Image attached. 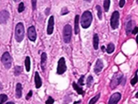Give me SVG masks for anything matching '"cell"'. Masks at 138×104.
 Returning a JSON list of instances; mask_svg holds the SVG:
<instances>
[{
  "label": "cell",
  "mask_w": 138,
  "mask_h": 104,
  "mask_svg": "<svg viewBox=\"0 0 138 104\" xmlns=\"http://www.w3.org/2000/svg\"><path fill=\"white\" fill-rule=\"evenodd\" d=\"M93 20V15L90 11H85L81 17V25L84 28H88L91 26Z\"/></svg>",
  "instance_id": "1"
},
{
  "label": "cell",
  "mask_w": 138,
  "mask_h": 104,
  "mask_svg": "<svg viewBox=\"0 0 138 104\" xmlns=\"http://www.w3.org/2000/svg\"><path fill=\"white\" fill-rule=\"evenodd\" d=\"M24 26L22 23L19 22L17 24L16 27H15V39L16 40L20 43L23 40L24 38Z\"/></svg>",
  "instance_id": "2"
},
{
  "label": "cell",
  "mask_w": 138,
  "mask_h": 104,
  "mask_svg": "<svg viewBox=\"0 0 138 104\" xmlns=\"http://www.w3.org/2000/svg\"><path fill=\"white\" fill-rule=\"evenodd\" d=\"M72 35V28L71 25L67 24L64 26L63 31V38L64 43H69L71 41Z\"/></svg>",
  "instance_id": "3"
},
{
  "label": "cell",
  "mask_w": 138,
  "mask_h": 104,
  "mask_svg": "<svg viewBox=\"0 0 138 104\" xmlns=\"http://www.w3.org/2000/svg\"><path fill=\"white\" fill-rule=\"evenodd\" d=\"M1 62L6 69H10L12 65V58L8 52H5L1 57Z\"/></svg>",
  "instance_id": "4"
},
{
  "label": "cell",
  "mask_w": 138,
  "mask_h": 104,
  "mask_svg": "<svg viewBox=\"0 0 138 104\" xmlns=\"http://www.w3.org/2000/svg\"><path fill=\"white\" fill-rule=\"evenodd\" d=\"M123 79V74H120V73H118V74H115L112 80H111V82H110V87L111 89H115L117 85L120 84L122 80Z\"/></svg>",
  "instance_id": "5"
},
{
  "label": "cell",
  "mask_w": 138,
  "mask_h": 104,
  "mask_svg": "<svg viewBox=\"0 0 138 104\" xmlns=\"http://www.w3.org/2000/svg\"><path fill=\"white\" fill-rule=\"evenodd\" d=\"M119 13L118 11H115L112 14L110 19V25L113 29H116L119 26Z\"/></svg>",
  "instance_id": "6"
},
{
  "label": "cell",
  "mask_w": 138,
  "mask_h": 104,
  "mask_svg": "<svg viewBox=\"0 0 138 104\" xmlns=\"http://www.w3.org/2000/svg\"><path fill=\"white\" fill-rule=\"evenodd\" d=\"M66 71V65L65 59H64V58H61L58 61L57 69V74L61 75Z\"/></svg>",
  "instance_id": "7"
},
{
  "label": "cell",
  "mask_w": 138,
  "mask_h": 104,
  "mask_svg": "<svg viewBox=\"0 0 138 104\" xmlns=\"http://www.w3.org/2000/svg\"><path fill=\"white\" fill-rule=\"evenodd\" d=\"M28 36L30 41L35 42L37 38V33L34 26H30L28 29Z\"/></svg>",
  "instance_id": "8"
},
{
  "label": "cell",
  "mask_w": 138,
  "mask_h": 104,
  "mask_svg": "<svg viewBox=\"0 0 138 104\" xmlns=\"http://www.w3.org/2000/svg\"><path fill=\"white\" fill-rule=\"evenodd\" d=\"M121 99V94L119 92L114 93L110 98L108 104H117Z\"/></svg>",
  "instance_id": "9"
},
{
  "label": "cell",
  "mask_w": 138,
  "mask_h": 104,
  "mask_svg": "<svg viewBox=\"0 0 138 104\" xmlns=\"http://www.w3.org/2000/svg\"><path fill=\"white\" fill-rule=\"evenodd\" d=\"M9 13L7 10H2L0 12V23L6 24L9 18Z\"/></svg>",
  "instance_id": "10"
},
{
  "label": "cell",
  "mask_w": 138,
  "mask_h": 104,
  "mask_svg": "<svg viewBox=\"0 0 138 104\" xmlns=\"http://www.w3.org/2000/svg\"><path fill=\"white\" fill-rule=\"evenodd\" d=\"M53 28H54V17L51 16L48 19V23L47 26V34L48 35H51L53 32Z\"/></svg>",
  "instance_id": "11"
},
{
  "label": "cell",
  "mask_w": 138,
  "mask_h": 104,
  "mask_svg": "<svg viewBox=\"0 0 138 104\" xmlns=\"http://www.w3.org/2000/svg\"><path fill=\"white\" fill-rule=\"evenodd\" d=\"M103 67H104L103 62L102 61V60H100V59H97V61H96L95 67H94V71L96 74H98V73H100V71H102Z\"/></svg>",
  "instance_id": "12"
},
{
  "label": "cell",
  "mask_w": 138,
  "mask_h": 104,
  "mask_svg": "<svg viewBox=\"0 0 138 104\" xmlns=\"http://www.w3.org/2000/svg\"><path fill=\"white\" fill-rule=\"evenodd\" d=\"M35 87L36 88H39L42 85V81L39 76L38 72H35Z\"/></svg>",
  "instance_id": "13"
},
{
  "label": "cell",
  "mask_w": 138,
  "mask_h": 104,
  "mask_svg": "<svg viewBox=\"0 0 138 104\" xmlns=\"http://www.w3.org/2000/svg\"><path fill=\"white\" fill-rule=\"evenodd\" d=\"M15 95L17 99H20L22 96V85L21 83H17L16 85Z\"/></svg>",
  "instance_id": "14"
},
{
  "label": "cell",
  "mask_w": 138,
  "mask_h": 104,
  "mask_svg": "<svg viewBox=\"0 0 138 104\" xmlns=\"http://www.w3.org/2000/svg\"><path fill=\"white\" fill-rule=\"evenodd\" d=\"M46 60H47V55L46 53H42V56H41V67H42V69L44 70V68L46 64Z\"/></svg>",
  "instance_id": "15"
},
{
  "label": "cell",
  "mask_w": 138,
  "mask_h": 104,
  "mask_svg": "<svg viewBox=\"0 0 138 104\" xmlns=\"http://www.w3.org/2000/svg\"><path fill=\"white\" fill-rule=\"evenodd\" d=\"M79 20H80V16L76 15L75 18V33L78 34L80 32V27H79Z\"/></svg>",
  "instance_id": "16"
},
{
  "label": "cell",
  "mask_w": 138,
  "mask_h": 104,
  "mask_svg": "<svg viewBox=\"0 0 138 104\" xmlns=\"http://www.w3.org/2000/svg\"><path fill=\"white\" fill-rule=\"evenodd\" d=\"M73 87L74 90H76L77 94H79V95H84V90H83V89H82L81 87H80L78 85V84H77L75 82H73Z\"/></svg>",
  "instance_id": "17"
},
{
  "label": "cell",
  "mask_w": 138,
  "mask_h": 104,
  "mask_svg": "<svg viewBox=\"0 0 138 104\" xmlns=\"http://www.w3.org/2000/svg\"><path fill=\"white\" fill-rule=\"evenodd\" d=\"M98 45H99V37L98 35L95 33L93 35V47L95 50L98 49Z\"/></svg>",
  "instance_id": "18"
},
{
  "label": "cell",
  "mask_w": 138,
  "mask_h": 104,
  "mask_svg": "<svg viewBox=\"0 0 138 104\" xmlns=\"http://www.w3.org/2000/svg\"><path fill=\"white\" fill-rule=\"evenodd\" d=\"M133 22L132 21H129V22L127 23V25H126V33L127 35H129L131 32L133 31Z\"/></svg>",
  "instance_id": "19"
},
{
  "label": "cell",
  "mask_w": 138,
  "mask_h": 104,
  "mask_svg": "<svg viewBox=\"0 0 138 104\" xmlns=\"http://www.w3.org/2000/svg\"><path fill=\"white\" fill-rule=\"evenodd\" d=\"M25 66H26V69L27 71H30V57L27 56L25 60Z\"/></svg>",
  "instance_id": "20"
},
{
  "label": "cell",
  "mask_w": 138,
  "mask_h": 104,
  "mask_svg": "<svg viewBox=\"0 0 138 104\" xmlns=\"http://www.w3.org/2000/svg\"><path fill=\"white\" fill-rule=\"evenodd\" d=\"M115 50V45L113 43H110L108 45L107 49H106V52L108 53H112L113 52H114Z\"/></svg>",
  "instance_id": "21"
},
{
  "label": "cell",
  "mask_w": 138,
  "mask_h": 104,
  "mask_svg": "<svg viewBox=\"0 0 138 104\" xmlns=\"http://www.w3.org/2000/svg\"><path fill=\"white\" fill-rule=\"evenodd\" d=\"M22 71V67H20V66L15 67V70H14L15 76H19V74H21Z\"/></svg>",
  "instance_id": "22"
},
{
  "label": "cell",
  "mask_w": 138,
  "mask_h": 104,
  "mask_svg": "<svg viewBox=\"0 0 138 104\" xmlns=\"http://www.w3.org/2000/svg\"><path fill=\"white\" fill-rule=\"evenodd\" d=\"M100 94H98V95H97L95 96H94L93 98H92L91 100H90V101H89V104H95L98 99H100Z\"/></svg>",
  "instance_id": "23"
},
{
  "label": "cell",
  "mask_w": 138,
  "mask_h": 104,
  "mask_svg": "<svg viewBox=\"0 0 138 104\" xmlns=\"http://www.w3.org/2000/svg\"><path fill=\"white\" fill-rule=\"evenodd\" d=\"M110 4V1L109 0H106L104 1V8L105 12H108L109 9Z\"/></svg>",
  "instance_id": "24"
},
{
  "label": "cell",
  "mask_w": 138,
  "mask_h": 104,
  "mask_svg": "<svg viewBox=\"0 0 138 104\" xmlns=\"http://www.w3.org/2000/svg\"><path fill=\"white\" fill-rule=\"evenodd\" d=\"M8 100V96L7 95L4 94L0 95V104H3L4 102H6Z\"/></svg>",
  "instance_id": "25"
},
{
  "label": "cell",
  "mask_w": 138,
  "mask_h": 104,
  "mask_svg": "<svg viewBox=\"0 0 138 104\" xmlns=\"http://www.w3.org/2000/svg\"><path fill=\"white\" fill-rule=\"evenodd\" d=\"M96 9L97 10V16H98L99 19L101 20V19H102V9H101V7H100V6H98V5L96 6Z\"/></svg>",
  "instance_id": "26"
},
{
  "label": "cell",
  "mask_w": 138,
  "mask_h": 104,
  "mask_svg": "<svg viewBox=\"0 0 138 104\" xmlns=\"http://www.w3.org/2000/svg\"><path fill=\"white\" fill-rule=\"evenodd\" d=\"M93 76H89L88 77V78H87V80H86L87 86H88V87H91V85L93 84Z\"/></svg>",
  "instance_id": "27"
},
{
  "label": "cell",
  "mask_w": 138,
  "mask_h": 104,
  "mask_svg": "<svg viewBox=\"0 0 138 104\" xmlns=\"http://www.w3.org/2000/svg\"><path fill=\"white\" fill-rule=\"evenodd\" d=\"M138 76L137 72H136V73H135V76H134L133 78L131 80V84L133 85V86H134V85L137 83V82H138Z\"/></svg>",
  "instance_id": "28"
},
{
  "label": "cell",
  "mask_w": 138,
  "mask_h": 104,
  "mask_svg": "<svg viewBox=\"0 0 138 104\" xmlns=\"http://www.w3.org/2000/svg\"><path fill=\"white\" fill-rule=\"evenodd\" d=\"M25 9V6H24V4L23 2H21L19 5V7H18V12L19 13H22L23 12Z\"/></svg>",
  "instance_id": "29"
},
{
  "label": "cell",
  "mask_w": 138,
  "mask_h": 104,
  "mask_svg": "<svg viewBox=\"0 0 138 104\" xmlns=\"http://www.w3.org/2000/svg\"><path fill=\"white\" fill-rule=\"evenodd\" d=\"M84 76H81L80 78L78 80V84L80 85H84Z\"/></svg>",
  "instance_id": "30"
},
{
  "label": "cell",
  "mask_w": 138,
  "mask_h": 104,
  "mask_svg": "<svg viewBox=\"0 0 138 104\" xmlns=\"http://www.w3.org/2000/svg\"><path fill=\"white\" fill-rule=\"evenodd\" d=\"M53 103H54V99L51 96H49L47 101H46V104H53Z\"/></svg>",
  "instance_id": "31"
},
{
  "label": "cell",
  "mask_w": 138,
  "mask_h": 104,
  "mask_svg": "<svg viewBox=\"0 0 138 104\" xmlns=\"http://www.w3.org/2000/svg\"><path fill=\"white\" fill-rule=\"evenodd\" d=\"M68 10H67V9L66 8V7H64V8H63L62 10V13H61V14L62 15H66V14H68Z\"/></svg>",
  "instance_id": "32"
},
{
  "label": "cell",
  "mask_w": 138,
  "mask_h": 104,
  "mask_svg": "<svg viewBox=\"0 0 138 104\" xmlns=\"http://www.w3.org/2000/svg\"><path fill=\"white\" fill-rule=\"evenodd\" d=\"M32 95H33V92L31 91V90H30L29 92V94L27 95V96H26V99L27 100H29L31 96H32Z\"/></svg>",
  "instance_id": "33"
},
{
  "label": "cell",
  "mask_w": 138,
  "mask_h": 104,
  "mask_svg": "<svg viewBox=\"0 0 138 104\" xmlns=\"http://www.w3.org/2000/svg\"><path fill=\"white\" fill-rule=\"evenodd\" d=\"M125 0H121V1H119V6H120V8H122L123 6H124V5L125 4Z\"/></svg>",
  "instance_id": "34"
},
{
  "label": "cell",
  "mask_w": 138,
  "mask_h": 104,
  "mask_svg": "<svg viewBox=\"0 0 138 104\" xmlns=\"http://www.w3.org/2000/svg\"><path fill=\"white\" fill-rule=\"evenodd\" d=\"M32 4H33V10H35L36 9V4H37V1H32Z\"/></svg>",
  "instance_id": "35"
},
{
  "label": "cell",
  "mask_w": 138,
  "mask_h": 104,
  "mask_svg": "<svg viewBox=\"0 0 138 104\" xmlns=\"http://www.w3.org/2000/svg\"><path fill=\"white\" fill-rule=\"evenodd\" d=\"M132 33L133 34H136V33H138V27H136V28H135L133 30V31H132Z\"/></svg>",
  "instance_id": "36"
},
{
  "label": "cell",
  "mask_w": 138,
  "mask_h": 104,
  "mask_svg": "<svg viewBox=\"0 0 138 104\" xmlns=\"http://www.w3.org/2000/svg\"><path fill=\"white\" fill-rule=\"evenodd\" d=\"M102 52H104L105 51V47L104 46H102Z\"/></svg>",
  "instance_id": "37"
},
{
  "label": "cell",
  "mask_w": 138,
  "mask_h": 104,
  "mask_svg": "<svg viewBox=\"0 0 138 104\" xmlns=\"http://www.w3.org/2000/svg\"><path fill=\"white\" fill-rule=\"evenodd\" d=\"M15 104V103H13V102H8L7 104Z\"/></svg>",
  "instance_id": "38"
},
{
  "label": "cell",
  "mask_w": 138,
  "mask_h": 104,
  "mask_svg": "<svg viewBox=\"0 0 138 104\" xmlns=\"http://www.w3.org/2000/svg\"><path fill=\"white\" fill-rule=\"evenodd\" d=\"M136 41H137V43L138 44V36H137V38H136Z\"/></svg>",
  "instance_id": "39"
},
{
  "label": "cell",
  "mask_w": 138,
  "mask_h": 104,
  "mask_svg": "<svg viewBox=\"0 0 138 104\" xmlns=\"http://www.w3.org/2000/svg\"><path fill=\"white\" fill-rule=\"evenodd\" d=\"M135 97H136V98H138V92L137 93V94H136V96H135Z\"/></svg>",
  "instance_id": "40"
}]
</instances>
